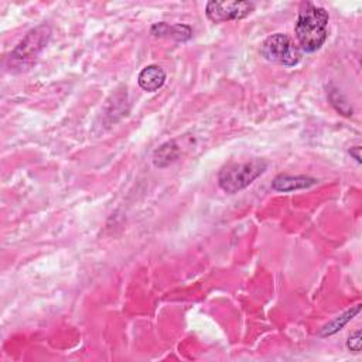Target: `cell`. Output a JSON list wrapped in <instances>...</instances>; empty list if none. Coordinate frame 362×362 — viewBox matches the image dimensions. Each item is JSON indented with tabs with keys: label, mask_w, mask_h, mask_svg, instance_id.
Instances as JSON below:
<instances>
[{
	"label": "cell",
	"mask_w": 362,
	"mask_h": 362,
	"mask_svg": "<svg viewBox=\"0 0 362 362\" xmlns=\"http://www.w3.org/2000/svg\"><path fill=\"white\" fill-rule=\"evenodd\" d=\"M328 22L330 15L324 8L311 2L302 4L295 25V33L302 51L316 53L324 46L328 37Z\"/></svg>",
	"instance_id": "cell-1"
},
{
	"label": "cell",
	"mask_w": 362,
	"mask_h": 362,
	"mask_svg": "<svg viewBox=\"0 0 362 362\" xmlns=\"http://www.w3.org/2000/svg\"><path fill=\"white\" fill-rule=\"evenodd\" d=\"M51 39V27L46 23L32 29L25 39L15 47L8 58V68L11 72H25L30 70L37 61L41 51L47 47Z\"/></svg>",
	"instance_id": "cell-2"
},
{
	"label": "cell",
	"mask_w": 362,
	"mask_h": 362,
	"mask_svg": "<svg viewBox=\"0 0 362 362\" xmlns=\"http://www.w3.org/2000/svg\"><path fill=\"white\" fill-rule=\"evenodd\" d=\"M268 170V162L254 157L244 162H231L218 173V184L228 194H236L250 187Z\"/></svg>",
	"instance_id": "cell-3"
},
{
	"label": "cell",
	"mask_w": 362,
	"mask_h": 362,
	"mask_svg": "<svg viewBox=\"0 0 362 362\" xmlns=\"http://www.w3.org/2000/svg\"><path fill=\"white\" fill-rule=\"evenodd\" d=\"M261 54L266 61L283 67H296L302 60L300 47L285 33L269 36L261 46Z\"/></svg>",
	"instance_id": "cell-4"
},
{
	"label": "cell",
	"mask_w": 362,
	"mask_h": 362,
	"mask_svg": "<svg viewBox=\"0 0 362 362\" xmlns=\"http://www.w3.org/2000/svg\"><path fill=\"white\" fill-rule=\"evenodd\" d=\"M255 11L252 2H212L207 4L205 15L212 23L235 22L248 18Z\"/></svg>",
	"instance_id": "cell-5"
},
{
	"label": "cell",
	"mask_w": 362,
	"mask_h": 362,
	"mask_svg": "<svg viewBox=\"0 0 362 362\" xmlns=\"http://www.w3.org/2000/svg\"><path fill=\"white\" fill-rule=\"evenodd\" d=\"M318 181L317 179L309 176H289L280 174L272 181V190L278 193H292L299 190H306L316 186Z\"/></svg>",
	"instance_id": "cell-6"
},
{
	"label": "cell",
	"mask_w": 362,
	"mask_h": 362,
	"mask_svg": "<svg viewBox=\"0 0 362 362\" xmlns=\"http://www.w3.org/2000/svg\"><path fill=\"white\" fill-rule=\"evenodd\" d=\"M166 78V71L160 65L152 64L141 71L138 77V84L146 92H156L164 85Z\"/></svg>",
	"instance_id": "cell-7"
},
{
	"label": "cell",
	"mask_w": 362,
	"mask_h": 362,
	"mask_svg": "<svg viewBox=\"0 0 362 362\" xmlns=\"http://www.w3.org/2000/svg\"><path fill=\"white\" fill-rule=\"evenodd\" d=\"M150 33L159 39H173L176 41H188L193 37V29L188 25H173L160 22L152 26Z\"/></svg>",
	"instance_id": "cell-8"
},
{
	"label": "cell",
	"mask_w": 362,
	"mask_h": 362,
	"mask_svg": "<svg viewBox=\"0 0 362 362\" xmlns=\"http://www.w3.org/2000/svg\"><path fill=\"white\" fill-rule=\"evenodd\" d=\"M180 156V148L176 141H170L163 143L153 153V164L159 169H166L172 163H174Z\"/></svg>",
	"instance_id": "cell-9"
},
{
	"label": "cell",
	"mask_w": 362,
	"mask_h": 362,
	"mask_svg": "<svg viewBox=\"0 0 362 362\" xmlns=\"http://www.w3.org/2000/svg\"><path fill=\"white\" fill-rule=\"evenodd\" d=\"M359 311H361V304H356L355 307H352V309L347 310L345 313L337 316L335 318H332L331 321H328V323L318 331V335H320V337H330V335L337 334V332L341 331Z\"/></svg>",
	"instance_id": "cell-10"
},
{
	"label": "cell",
	"mask_w": 362,
	"mask_h": 362,
	"mask_svg": "<svg viewBox=\"0 0 362 362\" xmlns=\"http://www.w3.org/2000/svg\"><path fill=\"white\" fill-rule=\"evenodd\" d=\"M328 98L331 101V105L341 113L345 116H351L352 115V108L351 105L347 102V99L344 98V95L338 91V89H331L328 92Z\"/></svg>",
	"instance_id": "cell-11"
},
{
	"label": "cell",
	"mask_w": 362,
	"mask_h": 362,
	"mask_svg": "<svg viewBox=\"0 0 362 362\" xmlns=\"http://www.w3.org/2000/svg\"><path fill=\"white\" fill-rule=\"evenodd\" d=\"M361 345H362V340H361V330H355L354 332H351V335L347 340V348L352 352H359L361 351Z\"/></svg>",
	"instance_id": "cell-12"
},
{
	"label": "cell",
	"mask_w": 362,
	"mask_h": 362,
	"mask_svg": "<svg viewBox=\"0 0 362 362\" xmlns=\"http://www.w3.org/2000/svg\"><path fill=\"white\" fill-rule=\"evenodd\" d=\"M349 155L355 159L358 164H361V146H354L349 149Z\"/></svg>",
	"instance_id": "cell-13"
}]
</instances>
